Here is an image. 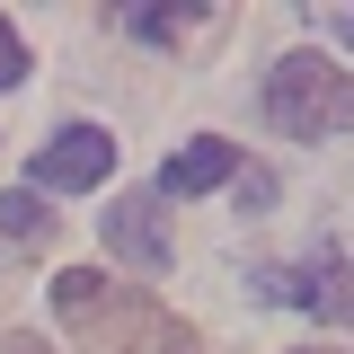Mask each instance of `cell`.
Here are the masks:
<instances>
[{
	"label": "cell",
	"instance_id": "cell-1",
	"mask_svg": "<svg viewBox=\"0 0 354 354\" xmlns=\"http://www.w3.org/2000/svg\"><path fill=\"white\" fill-rule=\"evenodd\" d=\"M53 310H62V328L88 354H160V328H169V310L151 301V292L106 283L97 266H62L53 274Z\"/></svg>",
	"mask_w": 354,
	"mask_h": 354
},
{
	"label": "cell",
	"instance_id": "cell-2",
	"mask_svg": "<svg viewBox=\"0 0 354 354\" xmlns=\"http://www.w3.org/2000/svg\"><path fill=\"white\" fill-rule=\"evenodd\" d=\"M266 115L292 142H337V133H354V71H337L328 53L301 44L266 71Z\"/></svg>",
	"mask_w": 354,
	"mask_h": 354
},
{
	"label": "cell",
	"instance_id": "cell-3",
	"mask_svg": "<svg viewBox=\"0 0 354 354\" xmlns=\"http://www.w3.org/2000/svg\"><path fill=\"white\" fill-rule=\"evenodd\" d=\"M115 177V133L106 124H62L27 160V195H80V186H106Z\"/></svg>",
	"mask_w": 354,
	"mask_h": 354
},
{
	"label": "cell",
	"instance_id": "cell-4",
	"mask_svg": "<svg viewBox=\"0 0 354 354\" xmlns=\"http://www.w3.org/2000/svg\"><path fill=\"white\" fill-rule=\"evenodd\" d=\"M266 301H292L328 328H354V257L346 248H310L292 274H266Z\"/></svg>",
	"mask_w": 354,
	"mask_h": 354
},
{
	"label": "cell",
	"instance_id": "cell-5",
	"mask_svg": "<svg viewBox=\"0 0 354 354\" xmlns=\"http://www.w3.org/2000/svg\"><path fill=\"white\" fill-rule=\"evenodd\" d=\"M106 248L124 266H142V274H160V266L177 257L169 221H160V195H115V204H106Z\"/></svg>",
	"mask_w": 354,
	"mask_h": 354
},
{
	"label": "cell",
	"instance_id": "cell-6",
	"mask_svg": "<svg viewBox=\"0 0 354 354\" xmlns=\"http://www.w3.org/2000/svg\"><path fill=\"white\" fill-rule=\"evenodd\" d=\"M221 177H239V142H221V133H195L186 151H169V169H160V195H204Z\"/></svg>",
	"mask_w": 354,
	"mask_h": 354
},
{
	"label": "cell",
	"instance_id": "cell-7",
	"mask_svg": "<svg viewBox=\"0 0 354 354\" xmlns=\"http://www.w3.org/2000/svg\"><path fill=\"white\" fill-rule=\"evenodd\" d=\"M0 239H18V248H44V239H53V213H44L27 186H9V195H0Z\"/></svg>",
	"mask_w": 354,
	"mask_h": 354
},
{
	"label": "cell",
	"instance_id": "cell-8",
	"mask_svg": "<svg viewBox=\"0 0 354 354\" xmlns=\"http://www.w3.org/2000/svg\"><path fill=\"white\" fill-rule=\"evenodd\" d=\"M124 27H133L142 44H177V36L204 27V9H124Z\"/></svg>",
	"mask_w": 354,
	"mask_h": 354
},
{
	"label": "cell",
	"instance_id": "cell-9",
	"mask_svg": "<svg viewBox=\"0 0 354 354\" xmlns=\"http://www.w3.org/2000/svg\"><path fill=\"white\" fill-rule=\"evenodd\" d=\"M27 80V44H18V27L0 18V88H18Z\"/></svg>",
	"mask_w": 354,
	"mask_h": 354
},
{
	"label": "cell",
	"instance_id": "cell-10",
	"mask_svg": "<svg viewBox=\"0 0 354 354\" xmlns=\"http://www.w3.org/2000/svg\"><path fill=\"white\" fill-rule=\"evenodd\" d=\"M160 354H204V337H195L186 319H169V328H160Z\"/></svg>",
	"mask_w": 354,
	"mask_h": 354
},
{
	"label": "cell",
	"instance_id": "cell-11",
	"mask_svg": "<svg viewBox=\"0 0 354 354\" xmlns=\"http://www.w3.org/2000/svg\"><path fill=\"white\" fill-rule=\"evenodd\" d=\"M248 204H274V177H266V169L239 177V213H248Z\"/></svg>",
	"mask_w": 354,
	"mask_h": 354
},
{
	"label": "cell",
	"instance_id": "cell-12",
	"mask_svg": "<svg viewBox=\"0 0 354 354\" xmlns=\"http://www.w3.org/2000/svg\"><path fill=\"white\" fill-rule=\"evenodd\" d=\"M0 354H44V346H36V337H9V346H0Z\"/></svg>",
	"mask_w": 354,
	"mask_h": 354
},
{
	"label": "cell",
	"instance_id": "cell-13",
	"mask_svg": "<svg viewBox=\"0 0 354 354\" xmlns=\"http://www.w3.org/2000/svg\"><path fill=\"white\" fill-rule=\"evenodd\" d=\"M337 36H346V44H354V9H346V18H337Z\"/></svg>",
	"mask_w": 354,
	"mask_h": 354
},
{
	"label": "cell",
	"instance_id": "cell-14",
	"mask_svg": "<svg viewBox=\"0 0 354 354\" xmlns=\"http://www.w3.org/2000/svg\"><path fill=\"white\" fill-rule=\"evenodd\" d=\"M310 354H328V346H310Z\"/></svg>",
	"mask_w": 354,
	"mask_h": 354
}]
</instances>
